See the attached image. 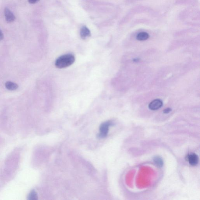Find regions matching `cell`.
I'll return each instance as SVG.
<instances>
[{
	"label": "cell",
	"instance_id": "11",
	"mask_svg": "<svg viewBox=\"0 0 200 200\" xmlns=\"http://www.w3.org/2000/svg\"><path fill=\"white\" fill-rule=\"evenodd\" d=\"M172 111V109L171 108H167L163 110V113L165 114H168V113H169L170 112H171Z\"/></svg>",
	"mask_w": 200,
	"mask_h": 200
},
{
	"label": "cell",
	"instance_id": "6",
	"mask_svg": "<svg viewBox=\"0 0 200 200\" xmlns=\"http://www.w3.org/2000/svg\"><path fill=\"white\" fill-rule=\"evenodd\" d=\"M80 35L82 39H85L87 37L90 36V31L86 27L83 26L81 28V31H80Z\"/></svg>",
	"mask_w": 200,
	"mask_h": 200
},
{
	"label": "cell",
	"instance_id": "8",
	"mask_svg": "<svg viewBox=\"0 0 200 200\" xmlns=\"http://www.w3.org/2000/svg\"><path fill=\"white\" fill-rule=\"evenodd\" d=\"M149 35L146 32H141L137 35L136 38L138 40L145 41L149 38Z\"/></svg>",
	"mask_w": 200,
	"mask_h": 200
},
{
	"label": "cell",
	"instance_id": "5",
	"mask_svg": "<svg viewBox=\"0 0 200 200\" xmlns=\"http://www.w3.org/2000/svg\"><path fill=\"white\" fill-rule=\"evenodd\" d=\"M4 12H5V19L7 22L10 23L14 21L15 19V17L8 8L6 7L5 8Z\"/></svg>",
	"mask_w": 200,
	"mask_h": 200
},
{
	"label": "cell",
	"instance_id": "2",
	"mask_svg": "<svg viewBox=\"0 0 200 200\" xmlns=\"http://www.w3.org/2000/svg\"><path fill=\"white\" fill-rule=\"evenodd\" d=\"M113 124V122L111 121H108L102 123L100 126V132L98 134V137L102 138L106 137L108 132L109 128Z\"/></svg>",
	"mask_w": 200,
	"mask_h": 200
},
{
	"label": "cell",
	"instance_id": "1",
	"mask_svg": "<svg viewBox=\"0 0 200 200\" xmlns=\"http://www.w3.org/2000/svg\"><path fill=\"white\" fill-rule=\"evenodd\" d=\"M75 61L74 56L71 54H64L59 57L55 62L57 68H64L72 65Z\"/></svg>",
	"mask_w": 200,
	"mask_h": 200
},
{
	"label": "cell",
	"instance_id": "12",
	"mask_svg": "<svg viewBox=\"0 0 200 200\" xmlns=\"http://www.w3.org/2000/svg\"><path fill=\"white\" fill-rule=\"evenodd\" d=\"M39 0H28V1L31 4H35L37 3Z\"/></svg>",
	"mask_w": 200,
	"mask_h": 200
},
{
	"label": "cell",
	"instance_id": "10",
	"mask_svg": "<svg viewBox=\"0 0 200 200\" xmlns=\"http://www.w3.org/2000/svg\"><path fill=\"white\" fill-rule=\"evenodd\" d=\"M28 199L29 200H36L38 199V195L35 190H32L29 194Z\"/></svg>",
	"mask_w": 200,
	"mask_h": 200
},
{
	"label": "cell",
	"instance_id": "14",
	"mask_svg": "<svg viewBox=\"0 0 200 200\" xmlns=\"http://www.w3.org/2000/svg\"><path fill=\"white\" fill-rule=\"evenodd\" d=\"M134 62H138V61H139V60L138 59V58H136L135 59H134Z\"/></svg>",
	"mask_w": 200,
	"mask_h": 200
},
{
	"label": "cell",
	"instance_id": "13",
	"mask_svg": "<svg viewBox=\"0 0 200 200\" xmlns=\"http://www.w3.org/2000/svg\"><path fill=\"white\" fill-rule=\"evenodd\" d=\"M4 38V35L2 31L0 29V41L2 40Z\"/></svg>",
	"mask_w": 200,
	"mask_h": 200
},
{
	"label": "cell",
	"instance_id": "3",
	"mask_svg": "<svg viewBox=\"0 0 200 200\" xmlns=\"http://www.w3.org/2000/svg\"><path fill=\"white\" fill-rule=\"evenodd\" d=\"M187 160L191 165L195 166L198 163V156L194 153H191L187 156Z\"/></svg>",
	"mask_w": 200,
	"mask_h": 200
},
{
	"label": "cell",
	"instance_id": "4",
	"mask_svg": "<svg viewBox=\"0 0 200 200\" xmlns=\"http://www.w3.org/2000/svg\"><path fill=\"white\" fill-rule=\"evenodd\" d=\"M163 105V102L159 99L153 100L148 105V108L151 110H157L160 108Z\"/></svg>",
	"mask_w": 200,
	"mask_h": 200
},
{
	"label": "cell",
	"instance_id": "7",
	"mask_svg": "<svg viewBox=\"0 0 200 200\" xmlns=\"http://www.w3.org/2000/svg\"><path fill=\"white\" fill-rule=\"evenodd\" d=\"M6 88L9 90H15L18 88V85L16 83L11 81H7L5 83Z\"/></svg>",
	"mask_w": 200,
	"mask_h": 200
},
{
	"label": "cell",
	"instance_id": "9",
	"mask_svg": "<svg viewBox=\"0 0 200 200\" xmlns=\"http://www.w3.org/2000/svg\"><path fill=\"white\" fill-rule=\"evenodd\" d=\"M153 160L155 164L159 167H161L163 166V160L162 158L159 156H156L154 157Z\"/></svg>",
	"mask_w": 200,
	"mask_h": 200
}]
</instances>
